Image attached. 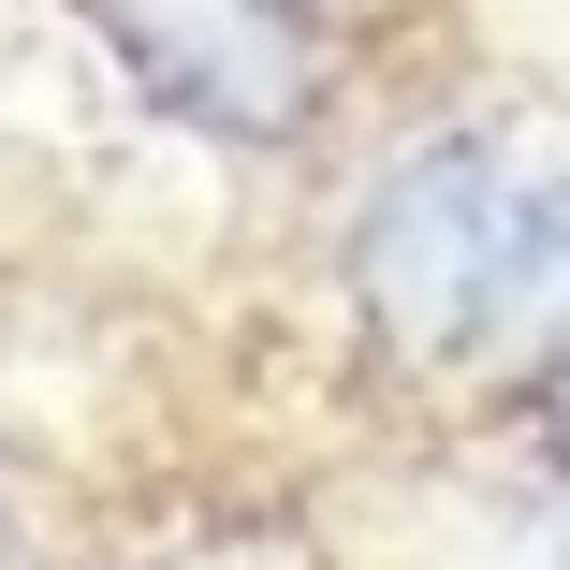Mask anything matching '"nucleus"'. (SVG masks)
I'll return each instance as SVG.
<instances>
[{
  "instance_id": "1",
  "label": "nucleus",
  "mask_w": 570,
  "mask_h": 570,
  "mask_svg": "<svg viewBox=\"0 0 570 570\" xmlns=\"http://www.w3.org/2000/svg\"><path fill=\"white\" fill-rule=\"evenodd\" d=\"M498 249H512V147L439 132V147L381 161V190L352 205V307H366V352L410 366V381L483 366Z\"/></svg>"
},
{
  "instance_id": "5",
  "label": "nucleus",
  "mask_w": 570,
  "mask_h": 570,
  "mask_svg": "<svg viewBox=\"0 0 570 570\" xmlns=\"http://www.w3.org/2000/svg\"><path fill=\"white\" fill-rule=\"evenodd\" d=\"M0 570H16V556H0Z\"/></svg>"
},
{
  "instance_id": "4",
  "label": "nucleus",
  "mask_w": 570,
  "mask_h": 570,
  "mask_svg": "<svg viewBox=\"0 0 570 570\" xmlns=\"http://www.w3.org/2000/svg\"><path fill=\"white\" fill-rule=\"evenodd\" d=\"M556 556H570V483H556Z\"/></svg>"
},
{
  "instance_id": "3",
  "label": "nucleus",
  "mask_w": 570,
  "mask_h": 570,
  "mask_svg": "<svg viewBox=\"0 0 570 570\" xmlns=\"http://www.w3.org/2000/svg\"><path fill=\"white\" fill-rule=\"evenodd\" d=\"M483 366L570 381V147L512 161V249H498V307H483Z\"/></svg>"
},
{
  "instance_id": "2",
  "label": "nucleus",
  "mask_w": 570,
  "mask_h": 570,
  "mask_svg": "<svg viewBox=\"0 0 570 570\" xmlns=\"http://www.w3.org/2000/svg\"><path fill=\"white\" fill-rule=\"evenodd\" d=\"M73 16L205 147H293L322 118V30H307V0H73Z\"/></svg>"
}]
</instances>
